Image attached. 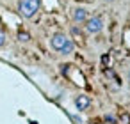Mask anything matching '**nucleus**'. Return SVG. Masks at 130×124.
I'll list each match as a JSON object with an SVG mask.
<instances>
[{"label":"nucleus","mask_w":130,"mask_h":124,"mask_svg":"<svg viewBox=\"0 0 130 124\" xmlns=\"http://www.w3.org/2000/svg\"><path fill=\"white\" fill-rule=\"evenodd\" d=\"M50 44H52V48H54L55 52H59V53H62V55H70V53H73V50H75V43H73L70 37H66L64 34H61V32H57V34L52 36Z\"/></svg>","instance_id":"1"},{"label":"nucleus","mask_w":130,"mask_h":124,"mask_svg":"<svg viewBox=\"0 0 130 124\" xmlns=\"http://www.w3.org/2000/svg\"><path fill=\"white\" fill-rule=\"evenodd\" d=\"M39 6H41V0H20V6H18V11L23 18L30 20L36 16V13L39 11Z\"/></svg>","instance_id":"2"},{"label":"nucleus","mask_w":130,"mask_h":124,"mask_svg":"<svg viewBox=\"0 0 130 124\" xmlns=\"http://www.w3.org/2000/svg\"><path fill=\"white\" fill-rule=\"evenodd\" d=\"M84 23H86V30H87L89 34H98V32H102V30H103V20H102L100 16L87 18Z\"/></svg>","instance_id":"3"},{"label":"nucleus","mask_w":130,"mask_h":124,"mask_svg":"<svg viewBox=\"0 0 130 124\" xmlns=\"http://www.w3.org/2000/svg\"><path fill=\"white\" fill-rule=\"evenodd\" d=\"M71 18L75 23H84L87 20V11L84 7H73L71 9Z\"/></svg>","instance_id":"4"},{"label":"nucleus","mask_w":130,"mask_h":124,"mask_svg":"<svg viewBox=\"0 0 130 124\" xmlns=\"http://www.w3.org/2000/svg\"><path fill=\"white\" fill-rule=\"evenodd\" d=\"M89 105H91V99H89L87 96L80 94V96L75 97V106H77V110H80V112H82V110H87Z\"/></svg>","instance_id":"5"},{"label":"nucleus","mask_w":130,"mask_h":124,"mask_svg":"<svg viewBox=\"0 0 130 124\" xmlns=\"http://www.w3.org/2000/svg\"><path fill=\"white\" fill-rule=\"evenodd\" d=\"M18 37H20V41H23V43L30 39V36H29L27 32H20V34H18Z\"/></svg>","instance_id":"6"},{"label":"nucleus","mask_w":130,"mask_h":124,"mask_svg":"<svg viewBox=\"0 0 130 124\" xmlns=\"http://www.w3.org/2000/svg\"><path fill=\"white\" fill-rule=\"evenodd\" d=\"M4 44H6V34H4L2 30H0V48H2Z\"/></svg>","instance_id":"7"},{"label":"nucleus","mask_w":130,"mask_h":124,"mask_svg":"<svg viewBox=\"0 0 130 124\" xmlns=\"http://www.w3.org/2000/svg\"><path fill=\"white\" fill-rule=\"evenodd\" d=\"M103 2H107V4H110V2H114V0H103Z\"/></svg>","instance_id":"8"},{"label":"nucleus","mask_w":130,"mask_h":124,"mask_svg":"<svg viewBox=\"0 0 130 124\" xmlns=\"http://www.w3.org/2000/svg\"><path fill=\"white\" fill-rule=\"evenodd\" d=\"M128 82H130V69H128Z\"/></svg>","instance_id":"9"}]
</instances>
